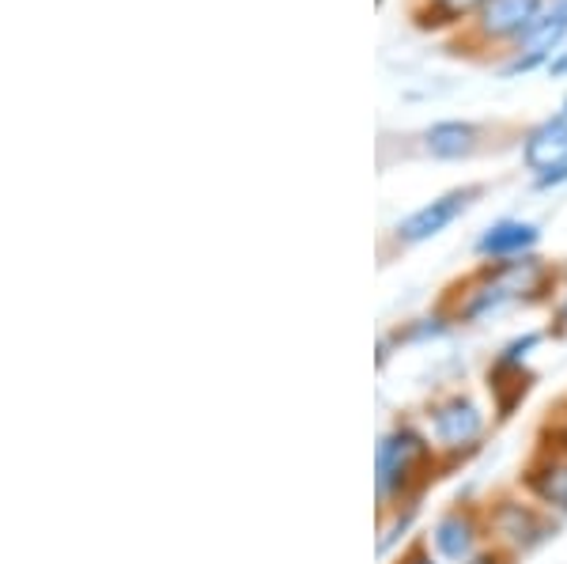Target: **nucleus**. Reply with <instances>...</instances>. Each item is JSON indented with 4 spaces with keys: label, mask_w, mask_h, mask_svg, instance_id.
<instances>
[{
    "label": "nucleus",
    "mask_w": 567,
    "mask_h": 564,
    "mask_svg": "<svg viewBox=\"0 0 567 564\" xmlns=\"http://www.w3.org/2000/svg\"><path fill=\"white\" fill-rule=\"evenodd\" d=\"M435 470V451L424 432L413 424H398L379 440V454H374V489H379V504H401L409 493L427 485Z\"/></svg>",
    "instance_id": "nucleus-1"
},
{
    "label": "nucleus",
    "mask_w": 567,
    "mask_h": 564,
    "mask_svg": "<svg viewBox=\"0 0 567 564\" xmlns=\"http://www.w3.org/2000/svg\"><path fill=\"white\" fill-rule=\"evenodd\" d=\"M548 515L553 512H545L542 504H526V500L503 496L488 512V531L496 534L499 553L523 557V553H534L537 545L556 534V523L548 520Z\"/></svg>",
    "instance_id": "nucleus-2"
},
{
    "label": "nucleus",
    "mask_w": 567,
    "mask_h": 564,
    "mask_svg": "<svg viewBox=\"0 0 567 564\" xmlns=\"http://www.w3.org/2000/svg\"><path fill=\"white\" fill-rule=\"evenodd\" d=\"M427 424H432V440L439 451L446 454H465L481 443L484 435V413L473 398L465 394H446L427 409Z\"/></svg>",
    "instance_id": "nucleus-3"
},
{
    "label": "nucleus",
    "mask_w": 567,
    "mask_h": 564,
    "mask_svg": "<svg viewBox=\"0 0 567 564\" xmlns=\"http://www.w3.org/2000/svg\"><path fill=\"white\" fill-rule=\"evenodd\" d=\"M484 539V520L473 507H451L432 526V545L446 564H470Z\"/></svg>",
    "instance_id": "nucleus-4"
},
{
    "label": "nucleus",
    "mask_w": 567,
    "mask_h": 564,
    "mask_svg": "<svg viewBox=\"0 0 567 564\" xmlns=\"http://www.w3.org/2000/svg\"><path fill=\"white\" fill-rule=\"evenodd\" d=\"M526 167L542 175V186L567 178V117H553L526 141Z\"/></svg>",
    "instance_id": "nucleus-5"
},
{
    "label": "nucleus",
    "mask_w": 567,
    "mask_h": 564,
    "mask_svg": "<svg viewBox=\"0 0 567 564\" xmlns=\"http://www.w3.org/2000/svg\"><path fill=\"white\" fill-rule=\"evenodd\" d=\"M477 194H481L477 186H470V189H451V194H443L439 202L424 205V208H416V213L398 227V239H401V243H424V239H432V235L446 232V227L458 221V216L465 213V205H470Z\"/></svg>",
    "instance_id": "nucleus-6"
},
{
    "label": "nucleus",
    "mask_w": 567,
    "mask_h": 564,
    "mask_svg": "<svg viewBox=\"0 0 567 564\" xmlns=\"http://www.w3.org/2000/svg\"><path fill=\"white\" fill-rule=\"evenodd\" d=\"M526 489L545 512L567 515V451H545L534 466L526 470Z\"/></svg>",
    "instance_id": "nucleus-7"
},
{
    "label": "nucleus",
    "mask_w": 567,
    "mask_h": 564,
    "mask_svg": "<svg viewBox=\"0 0 567 564\" xmlns=\"http://www.w3.org/2000/svg\"><path fill=\"white\" fill-rule=\"evenodd\" d=\"M567 34V0H556L553 4V12L548 16H542V20H534L526 27L518 39L526 42V58H518L515 65H511L507 72H523V69H534L537 61L542 58H548L553 53V45L560 42Z\"/></svg>",
    "instance_id": "nucleus-8"
},
{
    "label": "nucleus",
    "mask_w": 567,
    "mask_h": 564,
    "mask_svg": "<svg viewBox=\"0 0 567 564\" xmlns=\"http://www.w3.org/2000/svg\"><path fill=\"white\" fill-rule=\"evenodd\" d=\"M537 239H542V232H537L534 224L503 221V224L488 227V232L481 235L477 250L484 254V258H523L529 247H537Z\"/></svg>",
    "instance_id": "nucleus-9"
},
{
    "label": "nucleus",
    "mask_w": 567,
    "mask_h": 564,
    "mask_svg": "<svg viewBox=\"0 0 567 564\" xmlns=\"http://www.w3.org/2000/svg\"><path fill=\"white\" fill-rule=\"evenodd\" d=\"M537 20V0H488L484 4V31L523 34Z\"/></svg>",
    "instance_id": "nucleus-10"
},
{
    "label": "nucleus",
    "mask_w": 567,
    "mask_h": 564,
    "mask_svg": "<svg viewBox=\"0 0 567 564\" xmlns=\"http://www.w3.org/2000/svg\"><path fill=\"white\" fill-rule=\"evenodd\" d=\"M427 152L439 160H458V156H470L477 148V130L470 122H439L427 130L424 136Z\"/></svg>",
    "instance_id": "nucleus-11"
},
{
    "label": "nucleus",
    "mask_w": 567,
    "mask_h": 564,
    "mask_svg": "<svg viewBox=\"0 0 567 564\" xmlns=\"http://www.w3.org/2000/svg\"><path fill=\"white\" fill-rule=\"evenodd\" d=\"M401 564H439V561L427 550H416V553H409V557H401Z\"/></svg>",
    "instance_id": "nucleus-12"
},
{
    "label": "nucleus",
    "mask_w": 567,
    "mask_h": 564,
    "mask_svg": "<svg viewBox=\"0 0 567 564\" xmlns=\"http://www.w3.org/2000/svg\"><path fill=\"white\" fill-rule=\"evenodd\" d=\"M470 564H507V553H477Z\"/></svg>",
    "instance_id": "nucleus-13"
},
{
    "label": "nucleus",
    "mask_w": 567,
    "mask_h": 564,
    "mask_svg": "<svg viewBox=\"0 0 567 564\" xmlns=\"http://www.w3.org/2000/svg\"><path fill=\"white\" fill-rule=\"evenodd\" d=\"M556 440H560V443H556V448H560V451H567V421L560 424V429H556Z\"/></svg>",
    "instance_id": "nucleus-14"
},
{
    "label": "nucleus",
    "mask_w": 567,
    "mask_h": 564,
    "mask_svg": "<svg viewBox=\"0 0 567 564\" xmlns=\"http://www.w3.org/2000/svg\"><path fill=\"white\" fill-rule=\"evenodd\" d=\"M470 4H477V0H451V8H470ZM488 4V0H484Z\"/></svg>",
    "instance_id": "nucleus-15"
},
{
    "label": "nucleus",
    "mask_w": 567,
    "mask_h": 564,
    "mask_svg": "<svg viewBox=\"0 0 567 564\" xmlns=\"http://www.w3.org/2000/svg\"><path fill=\"white\" fill-rule=\"evenodd\" d=\"M560 322H567V304L560 307Z\"/></svg>",
    "instance_id": "nucleus-16"
}]
</instances>
